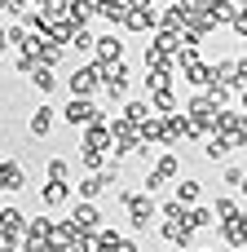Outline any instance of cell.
Returning a JSON list of instances; mask_svg holds the SVG:
<instances>
[{"label":"cell","instance_id":"obj_1","mask_svg":"<svg viewBox=\"0 0 247 252\" xmlns=\"http://www.w3.org/2000/svg\"><path fill=\"white\" fill-rule=\"evenodd\" d=\"M119 204H124L133 230H146V226L159 221V204H155V195H146V190H119Z\"/></svg>","mask_w":247,"mask_h":252},{"label":"cell","instance_id":"obj_2","mask_svg":"<svg viewBox=\"0 0 247 252\" xmlns=\"http://www.w3.org/2000/svg\"><path fill=\"white\" fill-rule=\"evenodd\" d=\"M66 93H71V97H93V102H97V93H102V62L93 58V62L75 66V71L66 75Z\"/></svg>","mask_w":247,"mask_h":252},{"label":"cell","instance_id":"obj_3","mask_svg":"<svg viewBox=\"0 0 247 252\" xmlns=\"http://www.w3.org/2000/svg\"><path fill=\"white\" fill-rule=\"evenodd\" d=\"M62 120H66L71 128H80V133H84V128H93V124H102V120H110V115H106V111H102L93 97H66Z\"/></svg>","mask_w":247,"mask_h":252},{"label":"cell","instance_id":"obj_4","mask_svg":"<svg viewBox=\"0 0 247 252\" xmlns=\"http://www.w3.org/2000/svg\"><path fill=\"white\" fill-rule=\"evenodd\" d=\"M128 89H133V66L102 62V93H110V102H128Z\"/></svg>","mask_w":247,"mask_h":252},{"label":"cell","instance_id":"obj_5","mask_svg":"<svg viewBox=\"0 0 247 252\" xmlns=\"http://www.w3.org/2000/svg\"><path fill=\"white\" fill-rule=\"evenodd\" d=\"M27 213L22 208H13V204H4L0 208V244H9V248H22V239H27Z\"/></svg>","mask_w":247,"mask_h":252},{"label":"cell","instance_id":"obj_6","mask_svg":"<svg viewBox=\"0 0 247 252\" xmlns=\"http://www.w3.org/2000/svg\"><path fill=\"white\" fill-rule=\"evenodd\" d=\"M110 133H115V155H110V159H124V155H137V151H141V128L128 124L124 115L110 120Z\"/></svg>","mask_w":247,"mask_h":252},{"label":"cell","instance_id":"obj_7","mask_svg":"<svg viewBox=\"0 0 247 252\" xmlns=\"http://www.w3.org/2000/svg\"><path fill=\"white\" fill-rule=\"evenodd\" d=\"M155 27H164V18H159V4H150V0H133V9H128V22H124V31H155Z\"/></svg>","mask_w":247,"mask_h":252},{"label":"cell","instance_id":"obj_8","mask_svg":"<svg viewBox=\"0 0 247 252\" xmlns=\"http://www.w3.org/2000/svg\"><path fill=\"white\" fill-rule=\"evenodd\" d=\"M0 190H4V195H18V190H27V168H22V159H13V155H0Z\"/></svg>","mask_w":247,"mask_h":252},{"label":"cell","instance_id":"obj_9","mask_svg":"<svg viewBox=\"0 0 247 252\" xmlns=\"http://www.w3.org/2000/svg\"><path fill=\"white\" fill-rule=\"evenodd\" d=\"M80 146H88V151H110L115 155V133H110V120H102V124H93V128H84L80 133Z\"/></svg>","mask_w":247,"mask_h":252},{"label":"cell","instance_id":"obj_10","mask_svg":"<svg viewBox=\"0 0 247 252\" xmlns=\"http://www.w3.org/2000/svg\"><path fill=\"white\" fill-rule=\"evenodd\" d=\"M71 226H75L80 235H97V230H102V208H97V204H84V199H80V204L71 208Z\"/></svg>","mask_w":247,"mask_h":252},{"label":"cell","instance_id":"obj_11","mask_svg":"<svg viewBox=\"0 0 247 252\" xmlns=\"http://www.w3.org/2000/svg\"><path fill=\"white\" fill-rule=\"evenodd\" d=\"M128 9H133V0H97V18L106 27H124L128 22Z\"/></svg>","mask_w":247,"mask_h":252},{"label":"cell","instance_id":"obj_12","mask_svg":"<svg viewBox=\"0 0 247 252\" xmlns=\"http://www.w3.org/2000/svg\"><path fill=\"white\" fill-rule=\"evenodd\" d=\"M159 18H164V27H159V31H172V35H186V0H172V4H159Z\"/></svg>","mask_w":247,"mask_h":252},{"label":"cell","instance_id":"obj_13","mask_svg":"<svg viewBox=\"0 0 247 252\" xmlns=\"http://www.w3.org/2000/svg\"><path fill=\"white\" fill-rule=\"evenodd\" d=\"M57 115H62V111H53V106H44V102H40V106L31 111V120H27V133H31V137H49Z\"/></svg>","mask_w":247,"mask_h":252},{"label":"cell","instance_id":"obj_14","mask_svg":"<svg viewBox=\"0 0 247 252\" xmlns=\"http://www.w3.org/2000/svg\"><path fill=\"white\" fill-rule=\"evenodd\" d=\"M159 235H164V244H172V248H190V244H194L190 221H159Z\"/></svg>","mask_w":247,"mask_h":252},{"label":"cell","instance_id":"obj_15","mask_svg":"<svg viewBox=\"0 0 247 252\" xmlns=\"http://www.w3.org/2000/svg\"><path fill=\"white\" fill-rule=\"evenodd\" d=\"M93 18H97V4H93V0H66V22H71L75 31H84Z\"/></svg>","mask_w":247,"mask_h":252},{"label":"cell","instance_id":"obj_16","mask_svg":"<svg viewBox=\"0 0 247 252\" xmlns=\"http://www.w3.org/2000/svg\"><path fill=\"white\" fill-rule=\"evenodd\" d=\"M172 199L186 204V208H199V199H203V182H199V177H181V182L172 186Z\"/></svg>","mask_w":247,"mask_h":252},{"label":"cell","instance_id":"obj_17","mask_svg":"<svg viewBox=\"0 0 247 252\" xmlns=\"http://www.w3.org/2000/svg\"><path fill=\"white\" fill-rule=\"evenodd\" d=\"M97 62H124V40L115 31H102L97 35Z\"/></svg>","mask_w":247,"mask_h":252},{"label":"cell","instance_id":"obj_18","mask_svg":"<svg viewBox=\"0 0 247 252\" xmlns=\"http://www.w3.org/2000/svg\"><path fill=\"white\" fill-rule=\"evenodd\" d=\"M40 204H44V208L71 204V182H44V186H40Z\"/></svg>","mask_w":247,"mask_h":252},{"label":"cell","instance_id":"obj_19","mask_svg":"<svg viewBox=\"0 0 247 252\" xmlns=\"http://www.w3.org/2000/svg\"><path fill=\"white\" fill-rule=\"evenodd\" d=\"M150 111H155L159 120H172V115H181V106H177V93H172V89H164V93H150Z\"/></svg>","mask_w":247,"mask_h":252},{"label":"cell","instance_id":"obj_20","mask_svg":"<svg viewBox=\"0 0 247 252\" xmlns=\"http://www.w3.org/2000/svg\"><path fill=\"white\" fill-rule=\"evenodd\" d=\"M150 173H159L164 182H172V186H177V182H181V155H177V151H164V155H159V164H155Z\"/></svg>","mask_w":247,"mask_h":252},{"label":"cell","instance_id":"obj_21","mask_svg":"<svg viewBox=\"0 0 247 252\" xmlns=\"http://www.w3.org/2000/svg\"><path fill=\"white\" fill-rule=\"evenodd\" d=\"M150 115H155V111H150V97H128V102H124V120H128V124L141 128Z\"/></svg>","mask_w":247,"mask_h":252},{"label":"cell","instance_id":"obj_22","mask_svg":"<svg viewBox=\"0 0 247 252\" xmlns=\"http://www.w3.org/2000/svg\"><path fill=\"white\" fill-rule=\"evenodd\" d=\"M230 155H234V142H230V137H208V142H203V159H208V164H221V159H230Z\"/></svg>","mask_w":247,"mask_h":252},{"label":"cell","instance_id":"obj_23","mask_svg":"<svg viewBox=\"0 0 247 252\" xmlns=\"http://www.w3.org/2000/svg\"><path fill=\"white\" fill-rule=\"evenodd\" d=\"M208 18H212V27H234V18H239V4H225V0H208Z\"/></svg>","mask_w":247,"mask_h":252},{"label":"cell","instance_id":"obj_24","mask_svg":"<svg viewBox=\"0 0 247 252\" xmlns=\"http://www.w3.org/2000/svg\"><path fill=\"white\" fill-rule=\"evenodd\" d=\"M31 44H35V31H27L22 22H13V27H9V49H18V58H27Z\"/></svg>","mask_w":247,"mask_h":252},{"label":"cell","instance_id":"obj_25","mask_svg":"<svg viewBox=\"0 0 247 252\" xmlns=\"http://www.w3.org/2000/svg\"><path fill=\"white\" fill-rule=\"evenodd\" d=\"M71 49H75V53H84V58L93 62V58H97V35H93V31L84 27V31H75V40H71Z\"/></svg>","mask_w":247,"mask_h":252},{"label":"cell","instance_id":"obj_26","mask_svg":"<svg viewBox=\"0 0 247 252\" xmlns=\"http://www.w3.org/2000/svg\"><path fill=\"white\" fill-rule=\"evenodd\" d=\"M80 164H84V177H88V173H106V164H110V159H106L102 151H88V146H80Z\"/></svg>","mask_w":247,"mask_h":252},{"label":"cell","instance_id":"obj_27","mask_svg":"<svg viewBox=\"0 0 247 252\" xmlns=\"http://www.w3.org/2000/svg\"><path fill=\"white\" fill-rule=\"evenodd\" d=\"M212 226H221V221H217V213H212L208 204L190 208V230H212Z\"/></svg>","mask_w":247,"mask_h":252},{"label":"cell","instance_id":"obj_28","mask_svg":"<svg viewBox=\"0 0 247 252\" xmlns=\"http://www.w3.org/2000/svg\"><path fill=\"white\" fill-rule=\"evenodd\" d=\"M27 84H31V89H40V93H53V89H57L62 80H57V71H49V66H40V71H35V75L27 80Z\"/></svg>","mask_w":247,"mask_h":252},{"label":"cell","instance_id":"obj_29","mask_svg":"<svg viewBox=\"0 0 247 252\" xmlns=\"http://www.w3.org/2000/svg\"><path fill=\"white\" fill-rule=\"evenodd\" d=\"M212 213H217V221L225 226V221H234V217H239L243 208H239V199H230V195H221V199L212 204Z\"/></svg>","mask_w":247,"mask_h":252},{"label":"cell","instance_id":"obj_30","mask_svg":"<svg viewBox=\"0 0 247 252\" xmlns=\"http://www.w3.org/2000/svg\"><path fill=\"white\" fill-rule=\"evenodd\" d=\"M124 239H128V235H119L115 226H102V230H97V244H102V252H119V248H124Z\"/></svg>","mask_w":247,"mask_h":252},{"label":"cell","instance_id":"obj_31","mask_svg":"<svg viewBox=\"0 0 247 252\" xmlns=\"http://www.w3.org/2000/svg\"><path fill=\"white\" fill-rule=\"evenodd\" d=\"M159 221H190V208L177 204V199H168V204H159Z\"/></svg>","mask_w":247,"mask_h":252},{"label":"cell","instance_id":"obj_32","mask_svg":"<svg viewBox=\"0 0 247 252\" xmlns=\"http://www.w3.org/2000/svg\"><path fill=\"white\" fill-rule=\"evenodd\" d=\"M44 177H49V182H71V164H66V159H49Z\"/></svg>","mask_w":247,"mask_h":252},{"label":"cell","instance_id":"obj_33","mask_svg":"<svg viewBox=\"0 0 247 252\" xmlns=\"http://www.w3.org/2000/svg\"><path fill=\"white\" fill-rule=\"evenodd\" d=\"M31 4H22V0H0V13L4 18H13V22H22V13H27Z\"/></svg>","mask_w":247,"mask_h":252},{"label":"cell","instance_id":"obj_34","mask_svg":"<svg viewBox=\"0 0 247 252\" xmlns=\"http://www.w3.org/2000/svg\"><path fill=\"white\" fill-rule=\"evenodd\" d=\"M243 168H239V164H225V173H221V182H225V186H243Z\"/></svg>","mask_w":247,"mask_h":252},{"label":"cell","instance_id":"obj_35","mask_svg":"<svg viewBox=\"0 0 247 252\" xmlns=\"http://www.w3.org/2000/svg\"><path fill=\"white\" fill-rule=\"evenodd\" d=\"M35 71H40V62H35L31 53H27V58H18V75H27V80H31Z\"/></svg>","mask_w":247,"mask_h":252},{"label":"cell","instance_id":"obj_36","mask_svg":"<svg viewBox=\"0 0 247 252\" xmlns=\"http://www.w3.org/2000/svg\"><path fill=\"white\" fill-rule=\"evenodd\" d=\"M4 53H9V27L0 22V58H4Z\"/></svg>","mask_w":247,"mask_h":252},{"label":"cell","instance_id":"obj_37","mask_svg":"<svg viewBox=\"0 0 247 252\" xmlns=\"http://www.w3.org/2000/svg\"><path fill=\"white\" fill-rule=\"evenodd\" d=\"M0 252H22V248H9V244H0Z\"/></svg>","mask_w":247,"mask_h":252},{"label":"cell","instance_id":"obj_38","mask_svg":"<svg viewBox=\"0 0 247 252\" xmlns=\"http://www.w3.org/2000/svg\"><path fill=\"white\" fill-rule=\"evenodd\" d=\"M239 190H243V199H247V177H243V186H239Z\"/></svg>","mask_w":247,"mask_h":252},{"label":"cell","instance_id":"obj_39","mask_svg":"<svg viewBox=\"0 0 247 252\" xmlns=\"http://www.w3.org/2000/svg\"><path fill=\"white\" fill-rule=\"evenodd\" d=\"M243 115H247V93H243Z\"/></svg>","mask_w":247,"mask_h":252},{"label":"cell","instance_id":"obj_40","mask_svg":"<svg viewBox=\"0 0 247 252\" xmlns=\"http://www.w3.org/2000/svg\"><path fill=\"white\" fill-rule=\"evenodd\" d=\"M199 252H208V248H199Z\"/></svg>","mask_w":247,"mask_h":252},{"label":"cell","instance_id":"obj_41","mask_svg":"<svg viewBox=\"0 0 247 252\" xmlns=\"http://www.w3.org/2000/svg\"><path fill=\"white\" fill-rule=\"evenodd\" d=\"M243 137H247V133H243Z\"/></svg>","mask_w":247,"mask_h":252}]
</instances>
